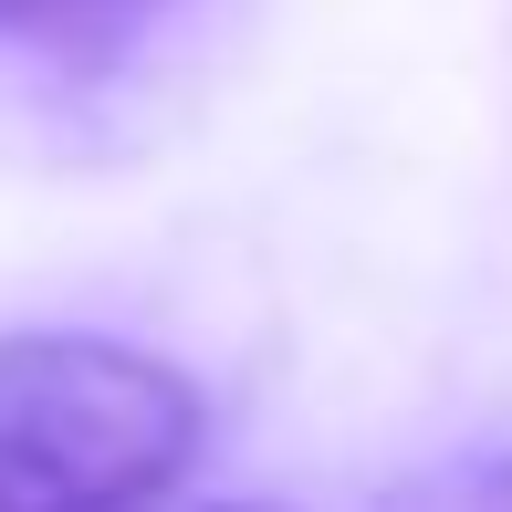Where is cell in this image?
Masks as SVG:
<instances>
[{
	"label": "cell",
	"instance_id": "6da1fadb",
	"mask_svg": "<svg viewBox=\"0 0 512 512\" xmlns=\"http://www.w3.org/2000/svg\"><path fill=\"white\" fill-rule=\"evenodd\" d=\"M199 387L126 335H0V512H136L199 460Z\"/></svg>",
	"mask_w": 512,
	"mask_h": 512
},
{
	"label": "cell",
	"instance_id": "277c9868",
	"mask_svg": "<svg viewBox=\"0 0 512 512\" xmlns=\"http://www.w3.org/2000/svg\"><path fill=\"white\" fill-rule=\"evenodd\" d=\"M220 512H272V502H220Z\"/></svg>",
	"mask_w": 512,
	"mask_h": 512
},
{
	"label": "cell",
	"instance_id": "3957f363",
	"mask_svg": "<svg viewBox=\"0 0 512 512\" xmlns=\"http://www.w3.org/2000/svg\"><path fill=\"white\" fill-rule=\"evenodd\" d=\"M377 512H512V439H471V450L418 460L377 492Z\"/></svg>",
	"mask_w": 512,
	"mask_h": 512
},
{
	"label": "cell",
	"instance_id": "7a4b0ae2",
	"mask_svg": "<svg viewBox=\"0 0 512 512\" xmlns=\"http://www.w3.org/2000/svg\"><path fill=\"white\" fill-rule=\"evenodd\" d=\"M157 11H168V0H0V42H32V53L63 63V74H95V63H115Z\"/></svg>",
	"mask_w": 512,
	"mask_h": 512
}]
</instances>
